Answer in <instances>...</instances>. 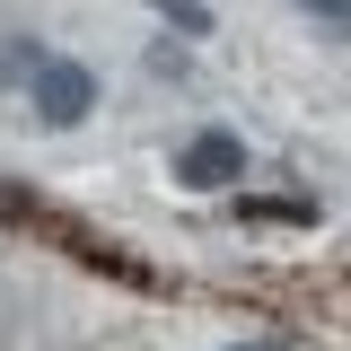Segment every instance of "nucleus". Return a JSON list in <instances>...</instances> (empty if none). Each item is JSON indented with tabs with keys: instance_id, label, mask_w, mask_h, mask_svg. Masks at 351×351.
Here are the masks:
<instances>
[{
	"instance_id": "39448f33",
	"label": "nucleus",
	"mask_w": 351,
	"mask_h": 351,
	"mask_svg": "<svg viewBox=\"0 0 351 351\" xmlns=\"http://www.w3.org/2000/svg\"><path fill=\"white\" fill-rule=\"evenodd\" d=\"M149 9H158L167 27H184V36H211V9H202V0H149Z\"/></svg>"
},
{
	"instance_id": "0eeeda50",
	"label": "nucleus",
	"mask_w": 351,
	"mask_h": 351,
	"mask_svg": "<svg viewBox=\"0 0 351 351\" xmlns=\"http://www.w3.org/2000/svg\"><path fill=\"white\" fill-rule=\"evenodd\" d=\"M228 351H281V343H272V334H255V343H228Z\"/></svg>"
},
{
	"instance_id": "f03ea898",
	"label": "nucleus",
	"mask_w": 351,
	"mask_h": 351,
	"mask_svg": "<svg viewBox=\"0 0 351 351\" xmlns=\"http://www.w3.org/2000/svg\"><path fill=\"white\" fill-rule=\"evenodd\" d=\"M237 176H246V141H237V132H219V123L193 132V141L176 149V184H184V193H228Z\"/></svg>"
},
{
	"instance_id": "423d86ee",
	"label": "nucleus",
	"mask_w": 351,
	"mask_h": 351,
	"mask_svg": "<svg viewBox=\"0 0 351 351\" xmlns=\"http://www.w3.org/2000/svg\"><path fill=\"white\" fill-rule=\"evenodd\" d=\"M307 18H325V27H351V0H299Z\"/></svg>"
},
{
	"instance_id": "20e7f679",
	"label": "nucleus",
	"mask_w": 351,
	"mask_h": 351,
	"mask_svg": "<svg viewBox=\"0 0 351 351\" xmlns=\"http://www.w3.org/2000/svg\"><path fill=\"white\" fill-rule=\"evenodd\" d=\"M36 62H44L36 36H0V80H36Z\"/></svg>"
},
{
	"instance_id": "f257e3e1",
	"label": "nucleus",
	"mask_w": 351,
	"mask_h": 351,
	"mask_svg": "<svg viewBox=\"0 0 351 351\" xmlns=\"http://www.w3.org/2000/svg\"><path fill=\"white\" fill-rule=\"evenodd\" d=\"M27 106H36L53 132L88 123V106H97V80H88V62H62V53H44L36 80H27Z\"/></svg>"
},
{
	"instance_id": "7ed1b4c3",
	"label": "nucleus",
	"mask_w": 351,
	"mask_h": 351,
	"mask_svg": "<svg viewBox=\"0 0 351 351\" xmlns=\"http://www.w3.org/2000/svg\"><path fill=\"white\" fill-rule=\"evenodd\" d=\"M237 219H281V228H307V219H316V202H299V193H237Z\"/></svg>"
}]
</instances>
